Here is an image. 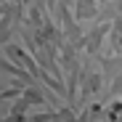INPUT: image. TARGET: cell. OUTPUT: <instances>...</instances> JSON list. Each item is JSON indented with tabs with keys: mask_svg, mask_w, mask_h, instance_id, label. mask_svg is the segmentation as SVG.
Instances as JSON below:
<instances>
[{
	"mask_svg": "<svg viewBox=\"0 0 122 122\" xmlns=\"http://www.w3.org/2000/svg\"><path fill=\"white\" fill-rule=\"evenodd\" d=\"M93 13V0H80V5H77V16L80 19H85Z\"/></svg>",
	"mask_w": 122,
	"mask_h": 122,
	"instance_id": "1",
	"label": "cell"
}]
</instances>
